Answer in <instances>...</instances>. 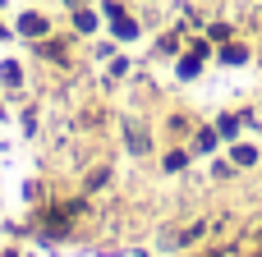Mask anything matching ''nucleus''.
Listing matches in <instances>:
<instances>
[{"instance_id": "1", "label": "nucleus", "mask_w": 262, "mask_h": 257, "mask_svg": "<svg viewBox=\"0 0 262 257\" xmlns=\"http://www.w3.org/2000/svg\"><path fill=\"white\" fill-rule=\"evenodd\" d=\"M41 28H46V23H41L37 14H28V18H23V32H28V37H41Z\"/></svg>"}]
</instances>
